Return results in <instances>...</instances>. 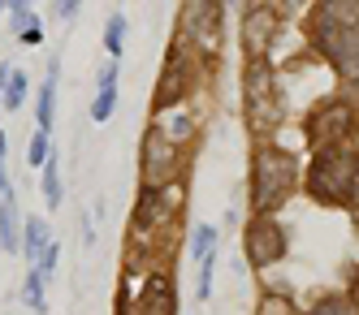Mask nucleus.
<instances>
[{"label":"nucleus","instance_id":"nucleus-1","mask_svg":"<svg viewBox=\"0 0 359 315\" xmlns=\"http://www.w3.org/2000/svg\"><path fill=\"white\" fill-rule=\"evenodd\" d=\"M299 181V160L281 147H260L251 160V207L255 216H273L281 203L290 199Z\"/></svg>","mask_w":359,"mask_h":315},{"label":"nucleus","instance_id":"nucleus-2","mask_svg":"<svg viewBox=\"0 0 359 315\" xmlns=\"http://www.w3.org/2000/svg\"><path fill=\"white\" fill-rule=\"evenodd\" d=\"M359 190V160L346 147H325L316 151L307 169V195L316 203H351Z\"/></svg>","mask_w":359,"mask_h":315},{"label":"nucleus","instance_id":"nucleus-3","mask_svg":"<svg viewBox=\"0 0 359 315\" xmlns=\"http://www.w3.org/2000/svg\"><path fill=\"white\" fill-rule=\"evenodd\" d=\"M139 164H143V181L151 190H161L165 181L177 173V143L165 134L161 125H151L143 134V151H139Z\"/></svg>","mask_w":359,"mask_h":315},{"label":"nucleus","instance_id":"nucleus-4","mask_svg":"<svg viewBox=\"0 0 359 315\" xmlns=\"http://www.w3.org/2000/svg\"><path fill=\"white\" fill-rule=\"evenodd\" d=\"M351 130H355V108L342 99H333V104H320V108L307 117V139L320 143L325 147H338L342 139H351Z\"/></svg>","mask_w":359,"mask_h":315},{"label":"nucleus","instance_id":"nucleus-5","mask_svg":"<svg viewBox=\"0 0 359 315\" xmlns=\"http://www.w3.org/2000/svg\"><path fill=\"white\" fill-rule=\"evenodd\" d=\"M286 255V229H281L273 216H255L247 225V259L255 268H269Z\"/></svg>","mask_w":359,"mask_h":315},{"label":"nucleus","instance_id":"nucleus-6","mask_svg":"<svg viewBox=\"0 0 359 315\" xmlns=\"http://www.w3.org/2000/svg\"><path fill=\"white\" fill-rule=\"evenodd\" d=\"M191 91V69H187V57L182 48H169V61L161 69V83H156V113H169L187 99Z\"/></svg>","mask_w":359,"mask_h":315},{"label":"nucleus","instance_id":"nucleus-7","mask_svg":"<svg viewBox=\"0 0 359 315\" xmlns=\"http://www.w3.org/2000/svg\"><path fill=\"white\" fill-rule=\"evenodd\" d=\"M273 31H277V9H269V5L247 9V18H243V48H247L251 61H260V52L273 43Z\"/></svg>","mask_w":359,"mask_h":315},{"label":"nucleus","instance_id":"nucleus-8","mask_svg":"<svg viewBox=\"0 0 359 315\" xmlns=\"http://www.w3.org/2000/svg\"><path fill=\"white\" fill-rule=\"evenodd\" d=\"M187 31L191 39H199L203 52H217V35H221V9L217 5H187Z\"/></svg>","mask_w":359,"mask_h":315},{"label":"nucleus","instance_id":"nucleus-9","mask_svg":"<svg viewBox=\"0 0 359 315\" xmlns=\"http://www.w3.org/2000/svg\"><path fill=\"white\" fill-rule=\"evenodd\" d=\"M243 99H247V108H260V104L273 99L269 61H247V69H243Z\"/></svg>","mask_w":359,"mask_h":315},{"label":"nucleus","instance_id":"nucleus-10","mask_svg":"<svg viewBox=\"0 0 359 315\" xmlns=\"http://www.w3.org/2000/svg\"><path fill=\"white\" fill-rule=\"evenodd\" d=\"M48 246H53V238H48V225L39 216H27V225H22V255L31 259V268H39V259L48 255Z\"/></svg>","mask_w":359,"mask_h":315},{"label":"nucleus","instance_id":"nucleus-11","mask_svg":"<svg viewBox=\"0 0 359 315\" xmlns=\"http://www.w3.org/2000/svg\"><path fill=\"white\" fill-rule=\"evenodd\" d=\"M53 104H57V61H53V69H48L43 87H39V108H35V117H39V130H43V134H48V125H53Z\"/></svg>","mask_w":359,"mask_h":315},{"label":"nucleus","instance_id":"nucleus-12","mask_svg":"<svg viewBox=\"0 0 359 315\" xmlns=\"http://www.w3.org/2000/svg\"><path fill=\"white\" fill-rule=\"evenodd\" d=\"M165 216V195L161 190H151V186H143V195H139V212H135V220L147 229V225H156Z\"/></svg>","mask_w":359,"mask_h":315},{"label":"nucleus","instance_id":"nucleus-13","mask_svg":"<svg viewBox=\"0 0 359 315\" xmlns=\"http://www.w3.org/2000/svg\"><path fill=\"white\" fill-rule=\"evenodd\" d=\"M0 246H5L9 255L22 251V238H18V207H13L9 199L0 203Z\"/></svg>","mask_w":359,"mask_h":315},{"label":"nucleus","instance_id":"nucleus-14","mask_svg":"<svg viewBox=\"0 0 359 315\" xmlns=\"http://www.w3.org/2000/svg\"><path fill=\"white\" fill-rule=\"evenodd\" d=\"M43 199H48V207H61V199H65V186H61V160H57V151H53V160L43 164Z\"/></svg>","mask_w":359,"mask_h":315},{"label":"nucleus","instance_id":"nucleus-15","mask_svg":"<svg viewBox=\"0 0 359 315\" xmlns=\"http://www.w3.org/2000/svg\"><path fill=\"white\" fill-rule=\"evenodd\" d=\"M212 246H217V229H212V225H195L191 255L199 259V264H208V259H212Z\"/></svg>","mask_w":359,"mask_h":315},{"label":"nucleus","instance_id":"nucleus-16","mask_svg":"<svg viewBox=\"0 0 359 315\" xmlns=\"http://www.w3.org/2000/svg\"><path fill=\"white\" fill-rule=\"evenodd\" d=\"M121 43H126V13H113L109 26H104V48H109L113 61L121 57Z\"/></svg>","mask_w":359,"mask_h":315},{"label":"nucleus","instance_id":"nucleus-17","mask_svg":"<svg viewBox=\"0 0 359 315\" xmlns=\"http://www.w3.org/2000/svg\"><path fill=\"white\" fill-rule=\"evenodd\" d=\"M22 298H27L31 311H43V276H39V268H31L27 281H22Z\"/></svg>","mask_w":359,"mask_h":315},{"label":"nucleus","instance_id":"nucleus-18","mask_svg":"<svg viewBox=\"0 0 359 315\" xmlns=\"http://www.w3.org/2000/svg\"><path fill=\"white\" fill-rule=\"evenodd\" d=\"M27 74H22V69H13V83H9V91H5V108L9 113H18L22 108V99H27Z\"/></svg>","mask_w":359,"mask_h":315},{"label":"nucleus","instance_id":"nucleus-19","mask_svg":"<svg viewBox=\"0 0 359 315\" xmlns=\"http://www.w3.org/2000/svg\"><path fill=\"white\" fill-rule=\"evenodd\" d=\"M312 315H359V307L351 298H320Z\"/></svg>","mask_w":359,"mask_h":315},{"label":"nucleus","instance_id":"nucleus-20","mask_svg":"<svg viewBox=\"0 0 359 315\" xmlns=\"http://www.w3.org/2000/svg\"><path fill=\"white\" fill-rule=\"evenodd\" d=\"M117 108V91H95V104H91V121H109Z\"/></svg>","mask_w":359,"mask_h":315},{"label":"nucleus","instance_id":"nucleus-21","mask_svg":"<svg viewBox=\"0 0 359 315\" xmlns=\"http://www.w3.org/2000/svg\"><path fill=\"white\" fill-rule=\"evenodd\" d=\"M9 18H13V26H18V35H27V31H35V13H31V5H22V0H18V5H9Z\"/></svg>","mask_w":359,"mask_h":315},{"label":"nucleus","instance_id":"nucleus-22","mask_svg":"<svg viewBox=\"0 0 359 315\" xmlns=\"http://www.w3.org/2000/svg\"><path fill=\"white\" fill-rule=\"evenodd\" d=\"M48 160H53V147H48V134H43V130H39V134L31 139V164H48Z\"/></svg>","mask_w":359,"mask_h":315},{"label":"nucleus","instance_id":"nucleus-23","mask_svg":"<svg viewBox=\"0 0 359 315\" xmlns=\"http://www.w3.org/2000/svg\"><path fill=\"white\" fill-rule=\"evenodd\" d=\"M57 264H61V242H53V246H48V255L39 259V276H43V281H53Z\"/></svg>","mask_w":359,"mask_h":315},{"label":"nucleus","instance_id":"nucleus-24","mask_svg":"<svg viewBox=\"0 0 359 315\" xmlns=\"http://www.w3.org/2000/svg\"><path fill=\"white\" fill-rule=\"evenodd\" d=\"M208 294H212V259H208V264H199V281H195V298L203 302Z\"/></svg>","mask_w":359,"mask_h":315},{"label":"nucleus","instance_id":"nucleus-25","mask_svg":"<svg viewBox=\"0 0 359 315\" xmlns=\"http://www.w3.org/2000/svg\"><path fill=\"white\" fill-rule=\"evenodd\" d=\"M95 87H100V91H117V61L100 65V74H95Z\"/></svg>","mask_w":359,"mask_h":315},{"label":"nucleus","instance_id":"nucleus-26","mask_svg":"<svg viewBox=\"0 0 359 315\" xmlns=\"http://www.w3.org/2000/svg\"><path fill=\"white\" fill-rule=\"evenodd\" d=\"M260 315H294V307H290L286 298H277V294H273V298L260 302Z\"/></svg>","mask_w":359,"mask_h":315},{"label":"nucleus","instance_id":"nucleus-27","mask_svg":"<svg viewBox=\"0 0 359 315\" xmlns=\"http://www.w3.org/2000/svg\"><path fill=\"white\" fill-rule=\"evenodd\" d=\"M187 134H191V117H187V113H177V117L169 121V139H173V143H182Z\"/></svg>","mask_w":359,"mask_h":315},{"label":"nucleus","instance_id":"nucleus-28","mask_svg":"<svg viewBox=\"0 0 359 315\" xmlns=\"http://www.w3.org/2000/svg\"><path fill=\"white\" fill-rule=\"evenodd\" d=\"M9 83H13V65H0V91H9Z\"/></svg>","mask_w":359,"mask_h":315},{"label":"nucleus","instance_id":"nucleus-29","mask_svg":"<svg viewBox=\"0 0 359 315\" xmlns=\"http://www.w3.org/2000/svg\"><path fill=\"white\" fill-rule=\"evenodd\" d=\"M351 302L359 307V272H355V281H351Z\"/></svg>","mask_w":359,"mask_h":315},{"label":"nucleus","instance_id":"nucleus-30","mask_svg":"<svg viewBox=\"0 0 359 315\" xmlns=\"http://www.w3.org/2000/svg\"><path fill=\"white\" fill-rule=\"evenodd\" d=\"M0 195H9V177H5V164H0Z\"/></svg>","mask_w":359,"mask_h":315},{"label":"nucleus","instance_id":"nucleus-31","mask_svg":"<svg viewBox=\"0 0 359 315\" xmlns=\"http://www.w3.org/2000/svg\"><path fill=\"white\" fill-rule=\"evenodd\" d=\"M0 160H5V134H0Z\"/></svg>","mask_w":359,"mask_h":315},{"label":"nucleus","instance_id":"nucleus-32","mask_svg":"<svg viewBox=\"0 0 359 315\" xmlns=\"http://www.w3.org/2000/svg\"><path fill=\"white\" fill-rule=\"evenodd\" d=\"M0 13H5V5H0Z\"/></svg>","mask_w":359,"mask_h":315}]
</instances>
